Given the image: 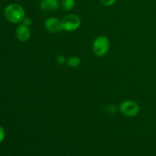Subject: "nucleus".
Listing matches in <instances>:
<instances>
[{
  "label": "nucleus",
  "instance_id": "obj_12",
  "mask_svg": "<svg viewBox=\"0 0 156 156\" xmlns=\"http://www.w3.org/2000/svg\"><path fill=\"white\" fill-rule=\"evenodd\" d=\"M106 110L109 114H114V113L116 112V111H117V107L114 106V105H110L109 106H108V108H106Z\"/></svg>",
  "mask_w": 156,
  "mask_h": 156
},
{
  "label": "nucleus",
  "instance_id": "obj_11",
  "mask_svg": "<svg viewBox=\"0 0 156 156\" xmlns=\"http://www.w3.org/2000/svg\"><path fill=\"white\" fill-rule=\"evenodd\" d=\"M99 2L105 6H111L117 2V0H99Z\"/></svg>",
  "mask_w": 156,
  "mask_h": 156
},
{
  "label": "nucleus",
  "instance_id": "obj_5",
  "mask_svg": "<svg viewBox=\"0 0 156 156\" xmlns=\"http://www.w3.org/2000/svg\"><path fill=\"white\" fill-rule=\"evenodd\" d=\"M44 27L50 33H57L62 30V21L55 17H50L44 21Z\"/></svg>",
  "mask_w": 156,
  "mask_h": 156
},
{
  "label": "nucleus",
  "instance_id": "obj_13",
  "mask_svg": "<svg viewBox=\"0 0 156 156\" xmlns=\"http://www.w3.org/2000/svg\"><path fill=\"white\" fill-rule=\"evenodd\" d=\"M22 24H25V25L27 26H30L32 24V20L30 19V18H28V17H24V18L23 19L22 21Z\"/></svg>",
  "mask_w": 156,
  "mask_h": 156
},
{
  "label": "nucleus",
  "instance_id": "obj_1",
  "mask_svg": "<svg viewBox=\"0 0 156 156\" xmlns=\"http://www.w3.org/2000/svg\"><path fill=\"white\" fill-rule=\"evenodd\" d=\"M4 15L6 19L11 23L18 24L22 22L25 17V12L22 6L17 3H12L5 7Z\"/></svg>",
  "mask_w": 156,
  "mask_h": 156
},
{
  "label": "nucleus",
  "instance_id": "obj_2",
  "mask_svg": "<svg viewBox=\"0 0 156 156\" xmlns=\"http://www.w3.org/2000/svg\"><path fill=\"white\" fill-rule=\"evenodd\" d=\"M110 41L105 35H99L93 41L92 51L98 57L105 56L110 50Z\"/></svg>",
  "mask_w": 156,
  "mask_h": 156
},
{
  "label": "nucleus",
  "instance_id": "obj_8",
  "mask_svg": "<svg viewBox=\"0 0 156 156\" xmlns=\"http://www.w3.org/2000/svg\"><path fill=\"white\" fill-rule=\"evenodd\" d=\"M61 7L66 12L73 10L76 5V0H60Z\"/></svg>",
  "mask_w": 156,
  "mask_h": 156
},
{
  "label": "nucleus",
  "instance_id": "obj_7",
  "mask_svg": "<svg viewBox=\"0 0 156 156\" xmlns=\"http://www.w3.org/2000/svg\"><path fill=\"white\" fill-rule=\"evenodd\" d=\"M59 0H41L40 8L44 11H56L59 9Z\"/></svg>",
  "mask_w": 156,
  "mask_h": 156
},
{
  "label": "nucleus",
  "instance_id": "obj_3",
  "mask_svg": "<svg viewBox=\"0 0 156 156\" xmlns=\"http://www.w3.org/2000/svg\"><path fill=\"white\" fill-rule=\"evenodd\" d=\"M61 21H62V30L67 32H73L78 30L82 24L81 18L76 14H69L66 15L61 20Z\"/></svg>",
  "mask_w": 156,
  "mask_h": 156
},
{
  "label": "nucleus",
  "instance_id": "obj_9",
  "mask_svg": "<svg viewBox=\"0 0 156 156\" xmlns=\"http://www.w3.org/2000/svg\"><path fill=\"white\" fill-rule=\"evenodd\" d=\"M66 64L70 68H76L81 64V59L78 56H72L67 59Z\"/></svg>",
  "mask_w": 156,
  "mask_h": 156
},
{
  "label": "nucleus",
  "instance_id": "obj_14",
  "mask_svg": "<svg viewBox=\"0 0 156 156\" xmlns=\"http://www.w3.org/2000/svg\"><path fill=\"white\" fill-rule=\"evenodd\" d=\"M5 136V133L4 129L2 128V126H0V143H2Z\"/></svg>",
  "mask_w": 156,
  "mask_h": 156
},
{
  "label": "nucleus",
  "instance_id": "obj_4",
  "mask_svg": "<svg viewBox=\"0 0 156 156\" xmlns=\"http://www.w3.org/2000/svg\"><path fill=\"white\" fill-rule=\"evenodd\" d=\"M119 110L126 117H133L136 116L140 112V105L133 100H125L119 105Z\"/></svg>",
  "mask_w": 156,
  "mask_h": 156
},
{
  "label": "nucleus",
  "instance_id": "obj_10",
  "mask_svg": "<svg viewBox=\"0 0 156 156\" xmlns=\"http://www.w3.org/2000/svg\"><path fill=\"white\" fill-rule=\"evenodd\" d=\"M66 61L67 60L66 59V57L64 56H62V55H59V56L56 58V62H57L58 64H59V65H62V64L66 63Z\"/></svg>",
  "mask_w": 156,
  "mask_h": 156
},
{
  "label": "nucleus",
  "instance_id": "obj_6",
  "mask_svg": "<svg viewBox=\"0 0 156 156\" xmlns=\"http://www.w3.org/2000/svg\"><path fill=\"white\" fill-rule=\"evenodd\" d=\"M16 38L21 43L26 42L30 37V30L28 26L21 24L18 26L15 30Z\"/></svg>",
  "mask_w": 156,
  "mask_h": 156
}]
</instances>
